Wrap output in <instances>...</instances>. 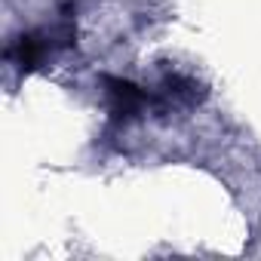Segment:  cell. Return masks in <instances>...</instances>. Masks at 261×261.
Wrapping results in <instances>:
<instances>
[{"label": "cell", "mask_w": 261, "mask_h": 261, "mask_svg": "<svg viewBox=\"0 0 261 261\" xmlns=\"http://www.w3.org/2000/svg\"><path fill=\"white\" fill-rule=\"evenodd\" d=\"M108 95H111V111L117 117H133L148 105V92L129 80H108Z\"/></svg>", "instance_id": "obj_1"}]
</instances>
